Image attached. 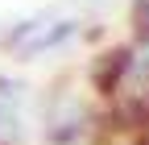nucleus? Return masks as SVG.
Instances as JSON below:
<instances>
[{"label":"nucleus","mask_w":149,"mask_h":145,"mask_svg":"<svg viewBox=\"0 0 149 145\" xmlns=\"http://www.w3.org/2000/svg\"><path fill=\"white\" fill-rule=\"evenodd\" d=\"M128 75H133V42H116V46L100 50L95 58H91V70H87L91 91L104 104L116 100L120 91H128Z\"/></svg>","instance_id":"obj_1"},{"label":"nucleus","mask_w":149,"mask_h":145,"mask_svg":"<svg viewBox=\"0 0 149 145\" xmlns=\"http://www.w3.org/2000/svg\"><path fill=\"white\" fill-rule=\"evenodd\" d=\"M21 137V83L0 75V145Z\"/></svg>","instance_id":"obj_3"},{"label":"nucleus","mask_w":149,"mask_h":145,"mask_svg":"<svg viewBox=\"0 0 149 145\" xmlns=\"http://www.w3.org/2000/svg\"><path fill=\"white\" fill-rule=\"evenodd\" d=\"M74 38H79V21L74 17H42V25L29 33V42L17 50V58H42V54L62 50Z\"/></svg>","instance_id":"obj_2"},{"label":"nucleus","mask_w":149,"mask_h":145,"mask_svg":"<svg viewBox=\"0 0 149 145\" xmlns=\"http://www.w3.org/2000/svg\"><path fill=\"white\" fill-rule=\"evenodd\" d=\"M145 100H149V91H145Z\"/></svg>","instance_id":"obj_5"},{"label":"nucleus","mask_w":149,"mask_h":145,"mask_svg":"<svg viewBox=\"0 0 149 145\" xmlns=\"http://www.w3.org/2000/svg\"><path fill=\"white\" fill-rule=\"evenodd\" d=\"M128 29H133V46L149 42V0H128Z\"/></svg>","instance_id":"obj_4"}]
</instances>
